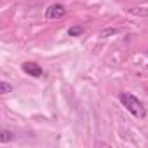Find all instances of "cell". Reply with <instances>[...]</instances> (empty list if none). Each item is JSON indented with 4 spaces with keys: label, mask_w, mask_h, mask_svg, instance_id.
Instances as JSON below:
<instances>
[{
    "label": "cell",
    "mask_w": 148,
    "mask_h": 148,
    "mask_svg": "<svg viewBox=\"0 0 148 148\" xmlns=\"http://www.w3.org/2000/svg\"><path fill=\"white\" fill-rule=\"evenodd\" d=\"M23 71H25V73H28L30 77H35V79H38V77H42V75H44L42 66H40V64H37V63H33V61H26V63H23Z\"/></svg>",
    "instance_id": "3957f363"
},
{
    "label": "cell",
    "mask_w": 148,
    "mask_h": 148,
    "mask_svg": "<svg viewBox=\"0 0 148 148\" xmlns=\"http://www.w3.org/2000/svg\"><path fill=\"white\" fill-rule=\"evenodd\" d=\"M119 99H120V103L125 106V110L131 112L136 119H145V117H146V108H145V105H143L136 96H132L131 92H120Z\"/></svg>",
    "instance_id": "6da1fadb"
},
{
    "label": "cell",
    "mask_w": 148,
    "mask_h": 148,
    "mask_svg": "<svg viewBox=\"0 0 148 148\" xmlns=\"http://www.w3.org/2000/svg\"><path fill=\"white\" fill-rule=\"evenodd\" d=\"M12 91V86L11 84H7V82H0V92H2V94H7V92H11Z\"/></svg>",
    "instance_id": "8992f818"
},
{
    "label": "cell",
    "mask_w": 148,
    "mask_h": 148,
    "mask_svg": "<svg viewBox=\"0 0 148 148\" xmlns=\"http://www.w3.org/2000/svg\"><path fill=\"white\" fill-rule=\"evenodd\" d=\"M66 12L68 11L63 4H52L45 9V18L47 19H61V18L66 16Z\"/></svg>",
    "instance_id": "7a4b0ae2"
},
{
    "label": "cell",
    "mask_w": 148,
    "mask_h": 148,
    "mask_svg": "<svg viewBox=\"0 0 148 148\" xmlns=\"http://www.w3.org/2000/svg\"><path fill=\"white\" fill-rule=\"evenodd\" d=\"M82 33H84V28H82V26H73V28L68 30V35H70V37H79V35H82Z\"/></svg>",
    "instance_id": "5b68a950"
},
{
    "label": "cell",
    "mask_w": 148,
    "mask_h": 148,
    "mask_svg": "<svg viewBox=\"0 0 148 148\" xmlns=\"http://www.w3.org/2000/svg\"><path fill=\"white\" fill-rule=\"evenodd\" d=\"M11 139H14V132H11V131L4 129V131H2V134H0V143L5 145V143H9Z\"/></svg>",
    "instance_id": "277c9868"
}]
</instances>
